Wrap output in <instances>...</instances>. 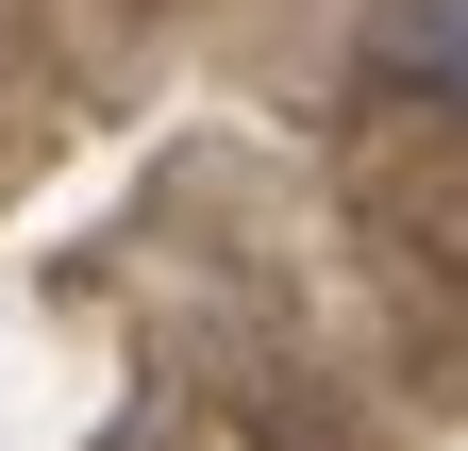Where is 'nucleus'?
Here are the masks:
<instances>
[{
  "instance_id": "f257e3e1",
  "label": "nucleus",
  "mask_w": 468,
  "mask_h": 451,
  "mask_svg": "<svg viewBox=\"0 0 468 451\" xmlns=\"http://www.w3.org/2000/svg\"><path fill=\"white\" fill-rule=\"evenodd\" d=\"M368 68L419 84V100H468V0H385V17H368Z\"/></svg>"
}]
</instances>
